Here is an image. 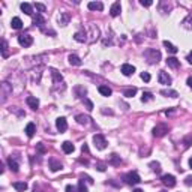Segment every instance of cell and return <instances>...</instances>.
I'll use <instances>...</instances> for the list:
<instances>
[{
  "mask_svg": "<svg viewBox=\"0 0 192 192\" xmlns=\"http://www.w3.org/2000/svg\"><path fill=\"white\" fill-rule=\"evenodd\" d=\"M83 104L87 107V110H89V111H92V110H93V102H92V101H89L87 98H83Z\"/></svg>",
  "mask_w": 192,
  "mask_h": 192,
  "instance_id": "f35d334b",
  "label": "cell"
},
{
  "mask_svg": "<svg viewBox=\"0 0 192 192\" xmlns=\"http://www.w3.org/2000/svg\"><path fill=\"white\" fill-rule=\"evenodd\" d=\"M12 186H14L18 192H24L26 189H27V183H26V182H14Z\"/></svg>",
  "mask_w": 192,
  "mask_h": 192,
  "instance_id": "f1b7e54d",
  "label": "cell"
},
{
  "mask_svg": "<svg viewBox=\"0 0 192 192\" xmlns=\"http://www.w3.org/2000/svg\"><path fill=\"white\" fill-rule=\"evenodd\" d=\"M149 167L152 168V171H155V173H161V164H159V162H156V161L150 162V164H149Z\"/></svg>",
  "mask_w": 192,
  "mask_h": 192,
  "instance_id": "836d02e7",
  "label": "cell"
},
{
  "mask_svg": "<svg viewBox=\"0 0 192 192\" xmlns=\"http://www.w3.org/2000/svg\"><path fill=\"white\" fill-rule=\"evenodd\" d=\"M135 93H137V89L135 87H132V89H128L125 92V96L126 98H132V96H135Z\"/></svg>",
  "mask_w": 192,
  "mask_h": 192,
  "instance_id": "74e56055",
  "label": "cell"
},
{
  "mask_svg": "<svg viewBox=\"0 0 192 192\" xmlns=\"http://www.w3.org/2000/svg\"><path fill=\"white\" fill-rule=\"evenodd\" d=\"M161 95H162V96H170V98H177V96H179L176 90H170V89H168V90H165V89L161 90Z\"/></svg>",
  "mask_w": 192,
  "mask_h": 192,
  "instance_id": "1f68e13d",
  "label": "cell"
},
{
  "mask_svg": "<svg viewBox=\"0 0 192 192\" xmlns=\"http://www.w3.org/2000/svg\"><path fill=\"white\" fill-rule=\"evenodd\" d=\"M167 65L170 68H173V69H179V68H180V62H179L176 57H168L167 59Z\"/></svg>",
  "mask_w": 192,
  "mask_h": 192,
  "instance_id": "d4e9b609",
  "label": "cell"
},
{
  "mask_svg": "<svg viewBox=\"0 0 192 192\" xmlns=\"http://www.w3.org/2000/svg\"><path fill=\"white\" fill-rule=\"evenodd\" d=\"M189 167H191V168H192V158H191V159H189Z\"/></svg>",
  "mask_w": 192,
  "mask_h": 192,
  "instance_id": "816d5d0a",
  "label": "cell"
},
{
  "mask_svg": "<svg viewBox=\"0 0 192 192\" xmlns=\"http://www.w3.org/2000/svg\"><path fill=\"white\" fill-rule=\"evenodd\" d=\"M74 39H75L77 42H87L89 41V39H87V32H86V30L77 32V33L74 35Z\"/></svg>",
  "mask_w": 192,
  "mask_h": 192,
  "instance_id": "e0dca14e",
  "label": "cell"
},
{
  "mask_svg": "<svg viewBox=\"0 0 192 192\" xmlns=\"http://www.w3.org/2000/svg\"><path fill=\"white\" fill-rule=\"evenodd\" d=\"M56 128H57L59 132H65L68 129V122L65 117H59L57 120H56Z\"/></svg>",
  "mask_w": 192,
  "mask_h": 192,
  "instance_id": "9c48e42d",
  "label": "cell"
},
{
  "mask_svg": "<svg viewBox=\"0 0 192 192\" xmlns=\"http://www.w3.org/2000/svg\"><path fill=\"white\" fill-rule=\"evenodd\" d=\"M161 192H165V191H161Z\"/></svg>",
  "mask_w": 192,
  "mask_h": 192,
  "instance_id": "f5cc1de1",
  "label": "cell"
},
{
  "mask_svg": "<svg viewBox=\"0 0 192 192\" xmlns=\"http://www.w3.org/2000/svg\"><path fill=\"white\" fill-rule=\"evenodd\" d=\"M96 168H98L99 171H105V164H102V162H98V164H96Z\"/></svg>",
  "mask_w": 192,
  "mask_h": 192,
  "instance_id": "7bdbcfd3",
  "label": "cell"
},
{
  "mask_svg": "<svg viewBox=\"0 0 192 192\" xmlns=\"http://www.w3.org/2000/svg\"><path fill=\"white\" fill-rule=\"evenodd\" d=\"M18 44H20L21 47L27 48V47H30V45L33 44V38H32L30 35H20V36H18Z\"/></svg>",
  "mask_w": 192,
  "mask_h": 192,
  "instance_id": "52a82bcc",
  "label": "cell"
},
{
  "mask_svg": "<svg viewBox=\"0 0 192 192\" xmlns=\"http://www.w3.org/2000/svg\"><path fill=\"white\" fill-rule=\"evenodd\" d=\"M140 3H141L143 6H152V3H153V2H152V0H141Z\"/></svg>",
  "mask_w": 192,
  "mask_h": 192,
  "instance_id": "ee69618b",
  "label": "cell"
},
{
  "mask_svg": "<svg viewBox=\"0 0 192 192\" xmlns=\"http://www.w3.org/2000/svg\"><path fill=\"white\" fill-rule=\"evenodd\" d=\"M102 113H104V114H113L111 110H102Z\"/></svg>",
  "mask_w": 192,
  "mask_h": 192,
  "instance_id": "c3c4849f",
  "label": "cell"
},
{
  "mask_svg": "<svg viewBox=\"0 0 192 192\" xmlns=\"http://www.w3.org/2000/svg\"><path fill=\"white\" fill-rule=\"evenodd\" d=\"M152 99H153V95H152V93H149V92L143 93V96H141L143 102H149V101H152Z\"/></svg>",
  "mask_w": 192,
  "mask_h": 192,
  "instance_id": "8d00e7d4",
  "label": "cell"
},
{
  "mask_svg": "<svg viewBox=\"0 0 192 192\" xmlns=\"http://www.w3.org/2000/svg\"><path fill=\"white\" fill-rule=\"evenodd\" d=\"M35 8H36V11H39V14H42V12L47 11L45 5H42V3H35Z\"/></svg>",
  "mask_w": 192,
  "mask_h": 192,
  "instance_id": "ab89813d",
  "label": "cell"
},
{
  "mask_svg": "<svg viewBox=\"0 0 192 192\" xmlns=\"http://www.w3.org/2000/svg\"><path fill=\"white\" fill-rule=\"evenodd\" d=\"M11 26H12V29H15V30H20V29L23 27V21H21V18L14 17L12 20H11Z\"/></svg>",
  "mask_w": 192,
  "mask_h": 192,
  "instance_id": "484cf974",
  "label": "cell"
},
{
  "mask_svg": "<svg viewBox=\"0 0 192 192\" xmlns=\"http://www.w3.org/2000/svg\"><path fill=\"white\" fill-rule=\"evenodd\" d=\"M75 120H77V123L78 125H89V122H90V117H87V116H84V114H78V116L75 117Z\"/></svg>",
  "mask_w": 192,
  "mask_h": 192,
  "instance_id": "603a6c76",
  "label": "cell"
},
{
  "mask_svg": "<svg viewBox=\"0 0 192 192\" xmlns=\"http://www.w3.org/2000/svg\"><path fill=\"white\" fill-rule=\"evenodd\" d=\"M186 83H188V86L192 89V77H189V78H188V81H186Z\"/></svg>",
  "mask_w": 192,
  "mask_h": 192,
  "instance_id": "7dc6e473",
  "label": "cell"
},
{
  "mask_svg": "<svg viewBox=\"0 0 192 192\" xmlns=\"http://www.w3.org/2000/svg\"><path fill=\"white\" fill-rule=\"evenodd\" d=\"M69 21H71V14L69 12H60V15H59V24L68 26Z\"/></svg>",
  "mask_w": 192,
  "mask_h": 192,
  "instance_id": "7c38bea8",
  "label": "cell"
},
{
  "mask_svg": "<svg viewBox=\"0 0 192 192\" xmlns=\"http://www.w3.org/2000/svg\"><path fill=\"white\" fill-rule=\"evenodd\" d=\"M66 192H77V188L72 185H68L66 186Z\"/></svg>",
  "mask_w": 192,
  "mask_h": 192,
  "instance_id": "f6af8a7d",
  "label": "cell"
},
{
  "mask_svg": "<svg viewBox=\"0 0 192 192\" xmlns=\"http://www.w3.org/2000/svg\"><path fill=\"white\" fill-rule=\"evenodd\" d=\"M158 80H159V83L164 84V86H170V84H171V81H173V80H171V77L168 75L167 72H164V71H161V72H159Z\"/></svg>",
  "mask_w": 192,
  "mask_h": 192,
  "instance_id": "8fae6325",
  "label": "cell"
},
{
  "mask_svg": "<svg viewBox=\"0 0 192 192\" xmlns=\"http://www.w3.org/2000/svg\"><path fill=\"white\" fill-rule=\"evenodd\" d=\"M132 192H144V191H143V189H140V188H137V189H135V191H132Z\"/></svg>",
  "mask_w": 192,
  "mask_h": 192,
  "instance_id": "f907efd6",
  "label": "cell"
},
{
  "mask_svg": "<svg viewBox=\"0 0 192 192\" xmlns=\"http://www.w3.org/2000/svg\"><path fill=\"white\" fill-rule=\"evenodd\" d=\"M99 93L102 95V96H111V93H113V90L110 89L108 86H99Z\"/></svg>",
  "mask_w": 192,
  "mask_h": 192,
  "instance_id": "83f0119b",
  "label": "cell"
},
{
  "mask_svg": "<svg viewBox=\"0 0 192 192\" xmlns=\"http://www.w3.org/2000/svg\"><path fill=\"white\" fill-rule=\"evenodd\" d=\"M36 150L39 152L41 155H44V153L47 152V149H45V146H44L42 143H38V144H36Z\"/></svg>",
  "mask_w": 192,
  "mask_h": 192,
  "instance_id": "60d3db41",
  "label": "cell"
},
{
  "mask_svg": "<svg viewBox=\"0 0 192 192\" xmlns=\"http://www.w3.org/2000/svg\"><path fill=\"white\" fill-rule=\"evenodd\" d=\"M186 59H188V62H189V63H192V53H191V54H188V57H186Z\"/></svg>",
  "mask_w": 192,
  "mask_h": 192,
  "instance_id": "681fc988",
  "label": "cell"
},
{
  "mask_svg": "<svg viewBox=\"0 0 192 192\" xmlns=\"http://www.w3.org/2000/svg\"><path fill=\"white\" fill-rule=\"evenodd\" d=\"M164 47H165V48H167V50L170 51L171 54H176V53H177V47H174V45H173L171 42L164 41Z\"/></svg>",
  "mask_w": 192,
  "mask_h": 192,
  "instance_id": "4dcf8cb0",
  "label": "cell"
},
{
  "mask_svg": "<svg viewBox=\"0 0 192 192\" xmlns=\"http://www.w3.org/2000/svg\"><path fill=\"white\" fill-rule=\"evenodd\" d=\"M120 11H122V5H120V2H114V3L111 5L110 14H111V17H117V15H120Z\"/></svg>",
  "mask_w": 192,
  "mask_h": 192,
  "instance_id": "4fadbf2b",
  "label": "cell"
},
{
  "mask_svg": "<svg viewBox=\"0 0 192 192\" xmlns=\"http://www.w3.org/2000/svg\"><path fill=\"white\" fill-rule=\"evenodd\" d=\"M135 72V68L132 65H129V63H123L122 65V74L126 77H131L132 74Z\"/></svg>",
  "mask_w": 192,
  "mask_h": 192,
  "instance_id": "5bb4252c",
  "label": "cell"
},
{
  "mask_svg": "<svg viewBox=\"0 0 192 192\" xmlns=\"http://www.w3.org/2000/svg\"><path fill=\"white\" fill-rule=\"evenodd\" d=\"M12 93V86L8 81H3L0 84V95H2V102H6V99L9 98V95Z\"/></svg>",
  "mask_w": 192,
  "mask_h": 192,
  "instance_id": "7a4b0ae2",
  "label": "cell"
},
{
  "mask_svg": "<svg viewBox=\"0 0 192 192\" xmlns=\"http://www.w3.org/2000/svg\"><path fill=\"white\" fill-rule=\"evenodd\" d=\"M150 74H149V72H141V80L143 81H146V83H149V81H150Z\"/></svg>",
  "mask_w": 192,
  "mask_h": 192,
  "instance_id": "b9f144b4",
  "label": "cell"
},
{
  "mask_svg": "<svg viewBox=\"0 0 192 192\" xmlns=\"http://www.w3.org/2000/svg\"><path fill=\"white\" fill-rule=\"evenodd\" d=\"M93 143H95V146H96V149H99V150H104L105 147H107V140H105V137L102 134H96L93 137Z\"/></svg>",
  "mask_w": 192,
  "mask_h": 192,
  "instance_id": "5b68a950",
  "label": "cell"
},
{
  "mask_svg": "<svg viewBox=\"0 0 192 192\" xmlns=\"http://www.w3.org/2000/svg\"><path fill=\"white\" fill-rule=\"evenodd\" d=\"M51 75H53V83H54V87H57L59 84H63V77L60 75V72L56 71V69H50Z\"/></svg>",
  "mask_w": 192,
  "mask_h": 192,
  "instance_id": "30bf717a",
  "label": "cell"
},
{
  "mask_svg": "<svg viewBox=\"0 0 192 192\" xmlns=\"http://www.w3.org/2000/svg\"><path fill=\"white\" fill-rule=\"evenodd\" d=\"M144 57L147 59V62L150 65H155L161 60V51H158L156 48H147L144 51Z\"/></svg>",
  "mask_w": 192,
  "mask_h": 192,
  "instance_id": "6da1fadb",
  "label": "cell"
},
{
  "mask_svg": "<svg viewBox=\"0 0 192 192\" xmlns=\"http://www.w3.org/2000/svg\"><path fill=\"white\" fill-rule=\"evenodd\" d=\"M62 149H63L65 153H72V152L75 150V146H74L71 141H65L63 144H62Z\"/></svg>",
  "mask_w": 192,
  "mask_h": 192,
  "instance_id": "cb8c5ba5",
  "label": "cell"
},
{
  "mask_svg": "<svg viewBox=\"0 0 192 192\" xmlns=\"http://www.w3.org/2000/svg\"><path fill=\"white\" fill-rule=\"evenodd\" d=\"M63 168V165H62V162L60 161H57V159H54V158H51L50 159V170L51 171H59V170H62Z\"/></svg>",
  "mask_w": 192,
  "mask_h": 192,
  "instance_id": "2e32d148",
  "label": "cell"
},
{
  "mask_svg": "<svg viewBox=\"0 0 192 192\" xmlns=\"http://www.w3.org/2000/svg\"><path fill=\"white\" fill-rule=\"evenodd\" d=\"M111 165H120L122 164V159H120V156L119 155H116V153H113L111 156H110V161H108Z\"/></svg>",
  "mask_w": 192,
  "mask_h": 192,
  "instance_id": "f546056e",
  "label": "cell"
},
{
  "mask_svg": "<svg viewBox=\"0 0 192 192\" xmlns=\"http://www.w3.org/2000/svg\"><path fill=\"white\" fill-rule=\"evenodd\" d=\"M185 185H188V186H191V185H192V176H188V177L185 179Z\"/></svg>",
  "mask_w": 192,
  "mask_h": 192,
  "instance_id": "bcb514c9",
  "label": "cell"
},
{
  "mask_svg": "<svg viewBox=\"0 0 192 192\" xmlns=\"http://www.w3.org/2000/svg\"><path fill=\"white\" fill-rule=\"evenodd\" d=\"M161 180H162V183L165 185V186H168V188L176 186V177L173 174H164L161 177Z\"/></svg>",
  "mask_w": 192,
  "mask_h": 192,
  "instance_id": "ba28073f",
  "label": "cell"
},
{
  "mask_svg": "<svg viewBox=\"0 0 192 192\" xmlns=\"http://www.w3.org/2000/svg\"><path fill=\"white\" fill-rule=\"evenodd\" d=\"M87 8L90 9V11H102V9H104V5H102L101 2H89Z\"/></svg>",
  "mask_w": 192,
  "mask_h": 192,
  "instance_id": "7402d4cb",
  "label": "cell"
},
{
  "mask_svg": "<svg viewBox=\"0 0 192 192\" xmlns=\"http://www.w3.org/2000/svg\"><path fill=\"white\" fill-rule=\"evenodd\" d=\"M33 24H35V26H38V27L41 29L44 33H48V32H47V29H45V24H47V21H45V18L42 17V14H39V12H38V14L35 15V17H33Z\"/></svg>",
  "mask_w": 192,
  "mask_h": 192,
  "instance_id": "8992f818",
  "label": "cell"
},
{
  "mask_svg": "<svg viewBox=\"0 0 192 192\" xmlns=\"http://www.w3.org/2000/svg\"><path fill=\"white\" fill-rule=\"evenodd\" d=\"M21 11L24 12V14H27V15H33V8H32V5L30 3H21Z\"/></svg>",
  "mask_w": 192,
  "mask_h": 192,
  "instance_id": "4316f807",
  "label": "cell"
},
{
  "mask_svg": "<svg viewBox=\"0 0 192 192\" xmlns=\"http://www.w3.org/2000/svg\"><path fill=\"white\" fill-rule=\"evenodd\" d=\"M168 131H170V128H168L165 123H159V125H156L155 128H153L152 134H153V137H156V138H162Z\"/></svg>",
  "mask_w": 192,
  "mask_h": 192,
  "instance_id": "3957f363",
  "label": "cell"
},
{
  "mask_svg": "<svg viewBox=\"0 0 192 192\" xmlns=\"http://www.w3.org/2000/svg\"><path fill=\"white\" fill-rule=\"evenodd\" d=\"M90 32H92V38H90V41L89 42H95L99 39V29L96 27V26H90Z\"/></svg>",
  "mask_w": 192,
  "mask_h": 192,
  "instance_id": "44dd1931",
  "label": "cell"
},
{
  "mask_svg": "<svg viewBox=\"0 0 192 192\" xmlns=\"http://www.w3.org/2000/svg\"><path fill=\"white\" fill-rule=\"evenodd\" d=\"M26 135L29 137V138H32L35 135V132H36V125L35 123H27V126H26Z\"/></svg>",
  "mask_w": 192,
  "mask_h": 192,
  "instance_id": "d6986e66",
  "label": "cell"
},
{
  "mask_svg": "<svg viewBox=\"0 0 192 192\" xmlns=\"http://www.w3.org/2000/svg\"><path fill=\"white\" fill-rule=\"evenodd\" d=\"M8 165L9 168L14 171V173H18V168H20V165H18L17 159L14 158V156H11V158H8Z\"/></svg>",
  "mask_w": 192,
  "mask_h": 192,
  "instance_id": "ac0fdd59",
  "label": "cell"
},
{
  "mask_svg": "<svg viewBox=\"0 0 192 192\" xmlns=\"http://www.w3.org/2000/svg\"><path fill=\"white\" fill-rule=\"evenodd\" d=\"M77 192H89V191H87V188H86V185H84L83 177H81V179H80V182H78V188H77Z\"/></svg>",
  "mask_w": 192,
  "mask_h": 192,
  "instance_id": "d590c367",
  "label": "cell"
},
{
  "mask_svg": "<svg viewBox=\"0 0 192 192\" xmlns=\"http://www.w3.org/2000/svg\"><path fill=\"white\" fill-rule=\"evenodd\" d=\"M26 102H27V105H29L32 110H38V108H39V99H38V98H35V96H29V98L26 99Z\"/></svg>",
  "mask_w": 192,
  "mask_h": 192,
  "instance_id": "9a60e30c",
  "label": "cell"
},
{
  "mask_svg": "<svg viewBox=\"0 0 192 192\" xmlns=\"http://www.w3.org/2000/svg\"><path fill=\"white\" fill-rule=\"evenodd\" d=\"M123 180H125V183L128 185H138L141 182V179H140V176L137 174L135 171H131V173H126L123 176Z\"/></svg>",
  "mask_w": 192,
  "mask_h": 192,
  "instance_id": "277c9868",
  "label": "cell"
},
{
  "mask_svg": "<svg viewBox=\"0 0 192 192\" xmlns=\"http://www.w3.org/2000/svg\"><path fill=\"white\" fill-rule=\"evenodd\" d=\"M2 56H3V57H5V59H6V57H9V51H8V42L5 41V39L2 41Z\"/></svg>",
  "mask_w": 192,
  "mask_h": 192,
  "instance_id": "d6a6232c",
  "label": "cell"
},
{
  "mask_svg": "<svg viewBox=\"0 0 192 192\" xmlns=\"http://www.w3.org/2000/svg\"><path fill=\"white\" fill-rule=\"evenodd\" d=\"M75 93H77V96H78V98H81V99H83V98H86L84 95L87 93V90H86L84 87H80V86H78V87H75Z\"/></svg>",
  "mask_w": 192,
  "mask_h": 192,
  "instance_id": "e575fe53",
  "label": "cell"
},
{
  "mask_svg": "<svg viewBox=\"0 0 192 192\" xmlns=\"http://www.w3.org/2000/svg\"><path fill=\"white\" fill-rule=\"evenodd\" d=\"M68 60H69V63L72 65V66H81V59L78 57V56H75V54H71L69 57H68Z\"/></svg>",
  "mask_w": 192,
  "mask_h": 192,
  "instance_id": "ffe728a7",
  "label": "cell"
}]
</instances>
